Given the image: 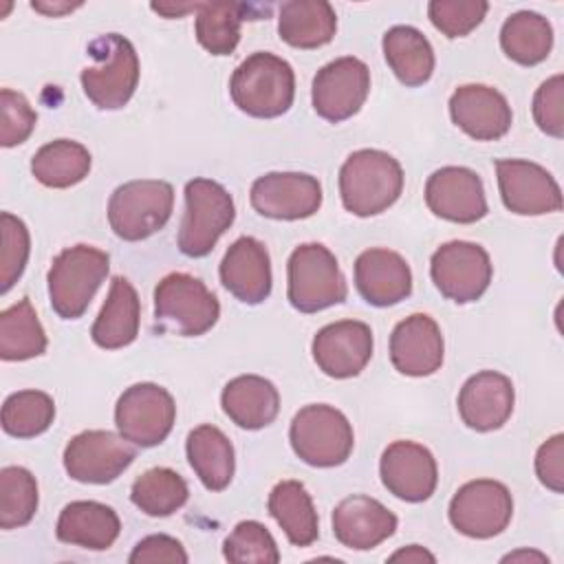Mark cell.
I'll return each mask as SVG.
<instances>
[{"mask_svg":"<svg viewBox=\"0 0 564 564\" xmlns=\"http://www.w3.org/2000/svg\"><path fill=\"white\" fill-rule=\"evenodd\" d=\"M535 474L546 489L562 494L564 489V436L562 434L551 436L538 447Z\"/></svg>","mask_w":564,"mask_h":564,"instance_id":"bcb514c9","label":"cell"},{"mask_svg":"<svg viewBox=\"0 0 564 564\" xmlns=\"http://www.w3.org/2000/svg\"><path fill=\"white\" fill-rule=\"evenodd\" d=\"M218 273L223 286L245 304H260L271 293L269 251L251 236H242L229 245Z\"/></svg>","mask_w":564,"mask_h":564,"instance_id":"603a6c76","label":"cell"},{"mask_svg":"<svg viewBox=\"0 0 564 564\" xmlns=\"http://www.w3.org/2000/svg\"><path fill=\"white\" fill-rule=\"evenodd\" d=\"M0 231H2V251H0V293H7L18 278L22 275L29 251H31V238L26 225L9 214H0Z\"/></svg>","mask_w":564,"mask_h":564,"instance_id":"60d3db41","label":"cell"},{"mask_svg":"<svg viewBox=\"0 0 564 564\" xmlns=\"http://www.w3.org/2000/svg\"><path fill=\"white\" fill-rule=\"evenodd\" d=\"M110 258L90 245H75L55 256L48 269V297L62 319H77L106 280Z\"/></svg>","mask_w":564,"mask_h":564,"instance_id":"277c9868","label":"cell"},{"mask_svg":"<svg viewBox=\"0 0 564 564\" xmlns=\"http://www.w3.org/2000/svg\"><path fill=\"white\" fill-rule=\"evenodd\" d=\"M286 295L300 313H317L339 304L348 295L337 258L319 242H306L293 249L289 264Z\"/></svg>","mask_w":564,"mask_h":564,"instance_id":"52a82bcc","label":"cell"},{"mask_svg":"<svg viewBox=\"0 0 564 564\" xmlns=\"http://www.w3.org/2000/svg\"><path fill=\"white\" fill-rule=\"evenodd\" d=\"M562 97H564L562 75L549 77L533 95V119L542 132H546L549 137H555V139L564 137Z\"/></svg>","mask_w":564,"mask_h":564,"instance_id":"ee69618b","label":"cell"},{"mask_svg":"<svg viewBox=\"0 0 564 564\" xmlns=\"http://www.w3.org/2000/svg\"><path fill=\"white\" fill-rule=\"evenodd\" d=\"M513 401L516 392L507 375L480 370L463 383L458 392V414L467 427L476 432H491L509 421Z\"/></svg>","mask_w":564,"mask_h":564,"instance_id":"44dd1931","label":"cell"},{"mask_svg":"<svg viewBox=\"0 0 564 564\" xmlns=\"http://www.w3.org/2000/svg\"><path fill=\"white\" fill-rule=\"evenodd\" d=\"M134 443L108 430H86L64 449V469L77 482L106 485L119 478L134 460Z\"/></svg>","mask_w":564,"mask_h":564,"instance_id":"4fadbf2b","label":"cell"},{"mask_svg":"<svg viewBox=\"0 0 564 564\" xmlns=\"http://www.w3.org/2000/svg\"><path fill=\"white\" fill-rule=\"evenodd\" d=\"M390 361L405 377L434 375L443 364L438 324L425 313L401 319L390 335Z\"/></svg>","mask_w":564,"mask_h":564,"instance_id":"7402d4cb","label":"cell"},{"mask_svg":"<svg viewBox=\"0 0 564 564\" xmlns=\"http://www.w3.org/2000/svg\"><path fill=\"white\" fill-rule=\"evenodd\" d=\"M35 121L37 115L22 93L11 88L0 90V143L4 148L24 143L33 132Z\"/></svg>","mask_w":564,"mask_h":564,"instance_id":"7bdbcfd3","label":"cell"},{"mask_svg":"<svg viewBox=\"0 0 564 564\" xmlns=\"http://www.w3.org/2000/svg\"><path fill=\"white\" fill-rule=\"evenodd\" d=\"M31 172L46 187L77 185L90 172V152L77 141L55 139L33 154Z\"/></svg>","mask_w":564,"mask_h":564,"instance_id":"836d02e7","label":"cell"},{"mask_svg":"<svg viewBox=\"0 0 564 564\" xmlns=\"http://www.w3.org/2000/svg\"><path fill=\"white\" fill-rule=\"evenodd\" d=\"M496 176L502 203L520 216H540L562 209V192L551 172L524 159H498Z\"/></svg>","mask_w":564,"mask_h":564,"instance_id":"9a60e30c","label":"cell"},{"mask_svg":"<svg viewBox=\"0 0 564 564\" xmlns=\"http://www.w3.org/2000/svg\"><path fill=\"white\" fill-rule=\"evenodd\" d=\"M379 474L383 487L405 502L427 500L438 482L436 458L414 441L390 443L381 454Z\"/></svg>","mask_w":564,"mask_h":564,"instance_id":"ac0fdd59","label":"cell"},{"mask_svg":"<svg viewBox=\"0 0 564 564\" xmlns=\"http://www.w3.org/2000/svg\"><path fill=\"white\" fill-rule=\"evenodd\" d=\"M229 93L234 104L258 119L284 115L295 97V73L291 64L273 53H251L231 75Z\"/></svg>","mask_w":564,"mask_h":564,"instance_id":"7a4b0ae2","label":"cell"},{"mask_svg":"<svg viewBox=\"0 0 564 564\" xmlns=\"http://www.w3.org/2000/svg\"><path fill=\"white\" fill-rule=\"evenodd\" d=\"M289 441L306 465L337 467L348 460L355 434L344 412L326 403H311L293 416Z\"/></svg>","mask_w":564,"mask_h":564,"instance_id":"9c48e42d","label":"cell"},{"mask_svg":"<svg viewBox=\"0 0 564 564\" xmlns=\"http://www.w3.org/2000/svg\"><path fill=\"white\" fill-rule=\"evenodd\" d=\"M337 15L326 0H289L278 13V33L293 48H319L333 40Z\"/></svg>","mask_w":564,"mask_h":564,"instance_id":"f1b7e54d","label":"cell"},{"mask_svg":"<svg viewBox=\"0 0 564 564\" xmlns=\"http://www.w3.org/2000/svg\"><path fill=\"white\" fill-rule=\"evenodd\" d=\"M46 350V333L29 297L18 300L0 313V357L24 361Z\"/></svg>","mask_w":564,"mask_h":564,"instance_id":"e575fe53","label":"cell"},{"mask_svg":"<svg viewBox=\"0 0 564 564\" xmlns=\"http://www.w3.org/2000/svg\"><path fill=\"white\" fill-rule=\"evenodd\" d=\"M31 7H33L35 11L46 13V15H59V13H66V11L77 9L79 4H44V2H31Z\"/></svg>","mask_w":564,"mask_h":564,"instance_id":"c3c4849f","label":"cell"},{"mask_svg":"<svg viewBox=\"0 0 564 564\" xmlns=\"http://www.w3.org/2000/svg\"><path fill=\"white\" fill-rule=\"evenodd\" d=\"M128 560H130V564H154V562L185 564L187 553L176 538L156 533V535H148V538L139 540Z\"/></svg>","mask_w":564,"mask_h":564,"instance_id":"f6af8a7d","label":"cell"},{"mask_svg":"<svg viewBox=\"0 0 564 564\" xmlns=\"http://www.w3.org/2000/svg\"><path fill=\"white\" fill-rule=\"evenodd\" d=\"M176 403L172 394L156 383H134L115 405V423L123 438L139 447H154L167 438L174 427Z\"/></svg>","mask_w":564,"mask_h":564,"instance_id":"7c38bea8","label":"cell"},{"mask_svg":"<svg viewBox=\"0 0 564 564\" xmlns=\"http://www.w3.org/2000/svg\"><path fill=\"white\" fill-rule=\"evenodd\" d=\"M430 275L443 297L467 304L476 302L489 289L494 267L480 245L452 240L432 253Z\"/></svg>","mask_w":564,"mask_h":564,"instance_id":"30bf717a","label":"cell"},{"mask_svg":"<svg viewBox=\"0 0 564 564\" xmlns=\"http://www.w3.org/2000/svg\"><path fill=\"white\" fill-rule=\"evenodd\" d=\"M172 207L174 189L167 181H128L108 200V223L121 240L137 242L163 229L172 216Z\"/></svg>","mask_w":564,"mask_h":564,"instance_id":"8992f818","label":"cell"},{"mask_svg":"<svg viewBox=\"0 0 564 564\" xmlns=\"http://www.w3.org/2000/svg\"><path fill=\"white\" fill-rule=\"evenodd\" d=\"M447 516L458 533L487 540L509 527L513 516V498L498 480H469L452 496Z\"/></svg>","mask_w":564,"mask_h":564,"instance_id":"8fae6325","label":"cell"},{"mask_svg":"<svg viewBox=\"0 0 564 564\" xmlns=\"http://www.w3.org/2000/svg\"><path fill=\"white\" fill-rule=\"evenodd\" d=\"M430 212L449 223L469 225L487 216V198L480 176L469 167L447 165L436 170L425 183Z\"/></svg>","mask_w":564,"mask_h":564,"instance_id":"d6986e66","label":"cell"},{"mask_svg":"<svg viewBox=\"0 0 564 564\" xmlns=\"http://www.w3.org/2000/svg\"><path fill=\"white\" fill-rule=\"evenodd\" d=\"M223 555L227 562L245 564H278L280 551L275 546L273 535L269 529L258 520H242L234 527L223 544Z\"/></svg>","mask_w":564,"mask_h":564,"instance_id":"ab89813d","label":"cell"},{"mask_svg":"<svg viewBox=\"0 0 564 564\" xmlns=\"http://www.w3.org/2000/svg\"><path fill=\"white\" fill-rule=\"evenodd\" d=\"M242 4L236 2H198L196 40L212 55H229L240 40Z\"/></svg>","mask_w":564,"mask_h":564,"instance_id":"8d00e7d4","label":"cell"},{"mask_svg":"<svg viewBox=\"0 0 564 564\" xmlns=\"http://www.w3.org/2000/svg\"><path fill=\"white\" fill-rule=\"evenodd\" d=\"M220 405L238 427L260 430L278 416L280 394L269 379L260 375H240L223 388Z\"/></svg>","mask_w":564,"mask_h":564,"instance_id":"4316f807","label":"cell"},{"mask_svg":"<svg viewBox=\"0 0 564 564\" xmlns=\"http://www.w3.org/2000/svg\"><path fill=\"white\" fill-rule=\"evenodd\" d=\"M121 522L112 507L95 500L68 502L55 524L59 542L90 551H106L119 538Z\"/></svg>","mask_w":564,"mask_h":564,"instance_id":"484cf974","label":"cell"},{"mask_svg":"<svg viewBox=\"0 0 564 564\" xmlns=\"http://www.w3.org/2000/svg\"><path fill=\"white\" fill-rule=\"evenodd\" d=\"M269 513L282 527L289 542L308 546L319 535V520L306 487L300 480H282L269 494Z\"/></svg>","mask_w":564,"mask_h":564,"instance_id":"1f68e13d","label":"cell"},{"mask_svg":"<svg viewBox=\"0 0 564 564\" xmlns=\"http://www.w3.org/2000/svg\"><path fill=\"white\" fill-rule=\"evenodd\" d=\"M187 460L209 491H223L234 478V445L216 425H198L187 436Z\"/></svg>","mask_w":564,"mask_h":564,"instance_id":"f546056e","label":"cell"},{"mask_svg":"<svg viewBox=\"0 0 564 564\" xmlns=\"http://www.w3.org/2000/svg\"><path fill=\"white\" fill-rule=\"evenodd\" d=\"M55 403L42 390H20L4 399L2 430L15 438H33L51 427Z\"/></svg>","mask_w":564,"mask_h":564,"instance_id":"74e56055","label":"cell"},{"mask_svg":"<svg viewBox=\"0 0 564 564\" xmlns=\"http://www.w3.org/2000/svg\"><path fill=\"white\" fill-rule=\"evenodd\" d=\"M383 55L397 79L410 88L423 86L434 73L430 40L414 26L397 24L383 33Z\"/></svg>","mask_w":564,"mask_h":564,"instance_id":"4dcf8cb0","label":"cell"},{"mask_svg":"<svg viewBox=\"0 0 564 564\" xmlns=\"http://www.w3.org/2000/svg\"><path fill=\"white\" fill-rule=\"evenodd\" d=\"M531 560V557H535L538 562H549V557L546 555H542V553H527V551H518V553H509L507 557H502V562H516V560Z\"/></svg>","mask_w":564,"mask_h":564,"instance_id":"681fc988","label":"cell"},{"mask_svg":"<svg viewBox=\"0 0 564 564\" xmlns=\"http://www.w3.org/2000/svg\"><path fill=\"white\" fill-rule=\"evenodd\" d=\"M189 498L187 482L170 467H152L137 476L130 489V500L148 516L163 518L181 509Z\"/></svg>","mask_w":564,"mask_h":564,"instance_id":"d590c367","label":"cell"},{"mask_svg":"<svg viewBox=\"0 0 564 564\" xmlns=\"http://www.w3.org/2000/svg\"><path fill=\"white\" fill-rule=\"evenodd\" d=\"M487 11L489 4L482 0H432L427 4L430 22L447 37L469 35Z\"/></svg>","mask_w":564,"mask_h":564,"instance_id":"b9f144b4","label":"cell"},{"mask_svg":"<svg viewBox=\"0 0 564 564\" xmlns=\"http://www.w3.org/2000/svg\"><path fill=\"white\" fill-rule=\"evenodd\" d=\"M313 359L333 379L359 375L372 357V330L366 322L341 319L326 324L313 337Z\"/></svg>","mask_w":564,"mask_h":564,"instance_id":"e0dca14e","label":"cell"},{"mask_svg":"<svg viewBox=\"0 0 564 564\" xmlns=\"http://www.w3.org/2000/svg\"><path fill=\"white\" fill-rule=\"evenodd\" d=\"M500 46L516 64L535 66L551 53V22L535 11H518L505 20L500 29Z\"/></svg>","mask_w":564,"mask_h":564,"instance_id":"d6a6232c","label":"cell"},{"mask_svg":"<svg viewBox=\"0 0 564 564\" xmlns=\"http://www.w3.org/2000/svg\"><path fill=\"white\" fill-rule=\"evenodd\" d=\"M88 53L95 57L79 75L84 95L101 110L123 108L139 84V57L130 40L119 33H106L90 42Z\"/></svg>","mask_w":564,"mask_h":564,"instance_id":"3957f363","label":"cell"},{"mask_svg":"<svg viewBox=\"0 0 564 564\" xmlns=\"http://www.w3.org/2000/svg\"><path fill=\"white\" fill-rule=\"evenodd\" d=\"M452 121L476 141H496L511 128V106L502 93L485 84L458 86L449 97Z\"/></svg>","mask_w":564,"mask_h":564,"instance_id":"ffe728a7","label":"cell"},{"mask_svg":"<svg viewBox=\"0 0 564 564\" xmlns=\"http://www.w3.org/2000/svg\"><path fill=\"white\" fill-rule=\"evenodd\" d=\"M403 189L401 163L383 150H357L339 170V196L346 212L368 218L397 203Z\"/></svg>","mask_w":564,"mask_h":564,"instance_id":"6da1fadb","label":"cell"},{"mask_svg":"<svg viewBox=\"0 0 564 564\" xmlns=\"http://www.w3.org/2000/svg\"><path fill=\"white\" fill-rule=\"evenodd\" d=\"M236 207L231 194L212 178H192L185 185V214L178 227V249L187 258L207 256L231 227Z\"/></svg>","mask_w":564,"mask_h":564,"instance_id":"5b68a950","label":"cell"},{"mask_svg":"<svg viewBox=\"0 0 564 564\" xmlns=\"http://www.w3.org/2000/svg\"><path fill=\"white\" fill-rule=\"evenodd\" d=\"M394 531L397 516L370 496H348L333 509V533L352 551L375 549Z\"/></svg>","mask_w":564,"mask_h":564,"instance_id":"d4e9b609","label":"cell"},{"mask_svg":"<svg viewBox=\"0 0 564 564\" xmlns=\"http://www.w3.org/2000/svg\"><path fill=\"white\" fill-rule=\"evenodd\" d=\"M370 93V70L368 66L352 55L337 57L322 66L313 77L311 99L315 112L330 121L339 123L359 112Z\"/></svg>","mask_w":564,"mask_h":564,"instance_id":"5bb4252c","label":"cell"},{"mask_svg":"<svg viewBox=\"0 0 564 564\" xmlns=\"http://www.w3.org/2000/svg\"><path fill=\"white\" fill-rule=\"evenodd\" d=\"M390 560L392 562H399V560H405V562H436V557L430 551H425L423 546H419V544H410V546L392 553Z\"/></svg>","mask_w":564,"mask_h":564,"instance_id":"7dc6e473","label":"cell"},{"mask_svg":"<svg viewBox=\"0 0 564 564\" xmlns=\"http://www.w3.org/2000/svg\"><path fill=\"white\" fill-rule=\"evenodd\" d=\"M37 511V482L35 476L18 465L2 467L0 471V527L18 529L33 520Z\"/></svg>","mask_w":564,"mask_h":564,"instance_id":"f35d334b","label":"cell"},{"mask_svg":"<svg viewBox=\"0 0 564 564\" xmlns=\"http://www.w3.org/2000/svg\"><path fill=\"white\" fill-rule=\"evenodd\" d=\"M355 286L372 306H392L412 293L405 258L390 249H366L355 260Z\"/></svg>","mask_w":564,"mask_h":564,"instance_id":"cb8c5ba5","label":"cell"},{"mask_svg":"<svg viewBox=\"0 0 564 564\" xmlns=\"http://www.w3.org/2000/svg\"><path fill=\"white\" fill-rule=\"evenodd\" d=\"M251 207L273 220H300L322 205V185L304 172H269L258 176L249 192Z\"/></svg>","mask_w":564,"mask_h":564,"instance_id":"2e32d148","label":"cell"},{"mask_svg":"<svg viewBox=\"0 0 564 564\" xmlns=\"http://www.w3.org/2000/svg\"><path fill=\"white\" fill-rule=\"evenodd\" d=\"M154 317L163 330L198 337L218 322L220 304L198 278L170 273L154 289Z\"/></svg>","mask_w":564,"mask_h":564,"instance_id":"ba28073f","label":"cell"},{"mask_svg":"<svg viewBox=\"0 0 564 564\" xmlns=\"http://www.w3.org/2000/svg\"><path fill=\"white\" fill-rule=\"evenodd\" d=\"M141 304L134 286L117 275L112 278L108 297L90 328V337L99 348L117 350L132 344L139 335Z\"/></svg>","mask_w":564,"mask_h":564,"instance_id":"83f0119b","label":"cell"}]
</instances>
